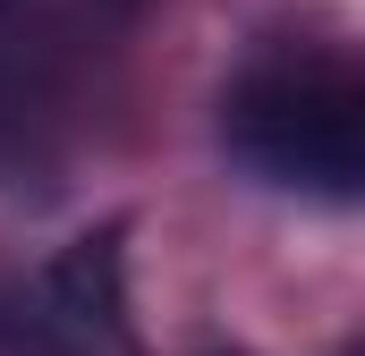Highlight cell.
I'll return each mask as SVG.
<instances>
[{"label": "cell", "instance_id": "6da1fadb", "mask_svg": "<svg viewBox=\"0 0 365 356\" xmlns=\"http://www.w3.org/2000/svg\"><path fill=\"white\" fill-rule=\"evenodd\" d=\"M221 127H230V153L247 170H264L272 187L357 195V178H365V85L331 51L247 68Z\"/></svg>", "mask_w": 365, "mask_h": 356}]
</instances>
